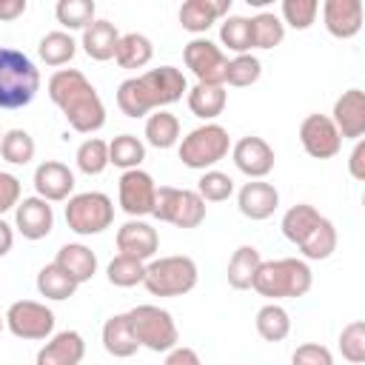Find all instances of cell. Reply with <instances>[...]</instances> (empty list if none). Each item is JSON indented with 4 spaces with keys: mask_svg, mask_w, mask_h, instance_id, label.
Returning a JSON list of instances; mask_svg holds the SVG:
<instances>
[{
    "mask_svg": "<svg viewBox=\"0 0 365 365\" xmlns=\"http://www.w3.org/2000/svg\"><path fill=\"white\" fill-rule=\"evenodd\" d=\"M145 137H148V143H151L154 148H171V145L177 143V137H180V123H177V117L168 114V111L151 114L148 123H145Z\"/></svg>",
    "mask_w": 365,
    "mask_h": 365,
    "instance_id": "836d02e7",
    "label": "cell"
},
{
    "mask_svg": "<svg viewBox=\"0 0 365 365\" xmlns=\"http://www.w3.org/2000/svg\"><path fill=\"white\" fill-rule=\"evenodd\" d=\"M331 123L336 125L339 137L359 140L365 134V91H359V88L342 91V97L334 103Z\"/></svg>",
    "mask_w": 365,
    "mask_h": 365,
    "instance_id": "9a60e30c",
    "label": "cell"
},
{
    "mask_svg": "<svg viewBox=\"0 0 365 365\" xmlns=\"http://www.w3.org/2000/svg\"><path fill=\"white\" fill-rule=\"evenodd\" d=\"M83 354H86L83 336L77 331H63L40 348L37 365H80Z\"/></svg>",
    "mask_w": 365,
    "mask_h": 365,
    "instance_id": "ffe728a7",
    "label": "cell"
},
{
    "mask_svg": "<svg viewBox=\"0 0 365 365\" xmlns=\"http://www.w3.org/2000/svg\"><path fill=\"white\" fill-rule=\"evenodd\" d=\"M282 14L294 29H308L317 14V0H285Z\"/></svg>",
    "mask_w": 365,
    "mask_h": 365,
    "instance_id": "ee69618b",
    "label": "cell"
},
{
    "mask_svg": "<svg viewBox=\"0 0 365 365\" xmlns=\"http://www.w3.org/2000/svg\"><path fill=\"white\" fill-rule=\"evenodd\" d=\"M117 43H120V34H117L114 23H108V20H94L91 26L83 29V48H86V54L91 60L114 57Z\"/></svg>",
    "mask_w": 365,
    "mask_h": 365,
    "instance_id": "484cf974",
    "label": "cell"
},
{
    "mask_svg": "<svg viewBox=\"0 0 365 365\" xmlns=\"http://www.w3.org/2000/svg\"><path fill=\"white\" fill-rule=\"evenodd\" d=\"M257 331H259V336L265 339V342H279V339H285L288 336V331H291V319H288V314L279 308V305H262L259 311H257Z\"/></svg>",
    "mask_w": 365,
    "mask_h": 365,
    "instance_id": "1f68e13d",
    "label": "cell"
},
{
    "mask_svg": "<svg viewBox=\"0 0 365 365\" xmlns=\"http://www.w3.org/2000/svg\"><path fill=\"white\" fill-rule=\"evenodd\" d=\"M220 40H222L231 51L245 54V51L254 46V40H251V20H248V17H228V20L222 23V29H220Z\"/></svg>",
    "mask_w": 365,
    "mask_h": 365,
    "instance_id": "f35d334b",
    "label": "cell"
},
{
    "mask_svg": "<svg viewBox=\"0 0 365 365\" xmlns=\"http://www.w3.org/2000/svg\"><path fill=\"white\" fill-rule=\"evenodd\" d=\"M325 26L334 37H354L362 29V3L359 0H328Z\"/></svg>",
    "mask_w": 365,
    "mask_h": 365,
    "instance_id": "44dd1931",
    "label": "cell"
},
{
    "mask_svg": "<svg viewBox=\"0 0 365 365\" xmlns=\"http://www.w3.org/2000/svg\"><path fill=\"white\" fill-rule=\"evenodd\" d=\"M77 165L80 171L86 174H100L106 165H108V143L103 140H86L80 148H77Z\"/></svg>",
    "mask_w": 365,
    "mask_h": 365,
    "instance_id": "b9f144b4",
    "label": "cell"
},
{
    "mask_svg": "<svg viewBox=\"0 0 365 365\" xmlns=\"http://www.w3.org/2000/svg\"><path fill=\"white\" fill-rule=\"evenodd\" d=\"M0 331H3V319H0Z\"/></svg>",
    "mask_w": 365,
    "mask_h": 365,
    "instance_id": "816d5d0a",
    "label": "cell"
},
{
    "mask_svg": "<svg viewBox=\"0 0 365 365\" xmlns=\"http://www.w3.org/2000/svg\"><path fill=\"white\" fill-rule=\"evenodd\" d=\"M26 11V0H0V20H14Z\"/></svg>",
    "mask_w": 365,
    "mask_h": 365,
    "instance_id": "681fc988",
    "label": "cell"
},
{
    "mask_svg": "<svg viewBox=\"0 0 365 365\" xmlns=\"http://www.w3.org/2000/svg\"><path fill=\"white\" fill-rule=\"evenodd\" d=\"M234 163L248 177H265L274 168V148L262 137H242L234 145Z\"/></svg>",
    "mask_w": 365,
    "mask_h": 365,
    "instance_id": "2e32d148",
    "label": "cell"
},
{
    "mask_svg": "<svg viewBox=\"0 0 365 365\" xmlns=\"http://www.w3.org/2000/svg\"><path fill=\"white\" fill-rule=\"evenodd\" d=\"M348 168H351V177L354 180H365V143L359 140L351 151V160H348Z\"/></svg>",
    "mask_w": 365,
    "mask_h": 365,
    "instance_id": "7dc6e473",
    "label": "cell"
},
{
    "mask_svg": "<svg viewBox=\"0 0 365 365\" xmlns=\"http://www.w3.org/2000/svg\"><path fill=\"white\" fill-rule=\"evenodd\" d=\"M185 66L194 71V77L205 86H222L225 83V68L228 57L211 43V40H191L182 51Z\"/></svg>",
    "mask_w": 365,
    "mask_h": 365,
    "instance_id": "8fae6325",
    "label": "cell"
},
{
    "mask_svg": "<svg viewBox=\"0 0 365 365\" xmlns=\"http://www.w3.org/2000/svg\"><path fill=\"white\" fill-rule=\"evenodd\" d=\"M134 336L140 345H145L148 351H168L177 342V325L171 319L168 311L157 308V305H137L134 311H128Z\"/></svg>",
    "mask_w": 365,
    "mask_h": 365,
    "instance_id": "ba28073f",
    "label": "cell"
},
{
    "mask_svg": "<svg viewBox=\"0 0 365 365\" xmlns=\"http://www.w3.org/2000/svg\"><path fill=\"white\" fill-rule=\"evenodd\" d=\"M111 220H114V205L100 191L77 194L66 205V222L77 234H100L111 225Z\"/></svg>",
    "mask_w": 365,
    "mask_h": 365,
    "instance_id": "9c48e42d",
    "label": "cell"
},
{
    "mask_svg": "<svg viewBox=\"0 0 365 365\" xmlns=\"http://www.w3.org/2000/svg\"><path fill=\"white\" fill-rule=\"evenodd\" d=\"M259 251L254 245H242L234 251V257L228 259V285L242 291V288H251L254 282V274L259 268Z\"/></svg>",
    "mask_w": 365,
    "mask_h": 365,
    "instance_id": "4316f807",
    "label": "cell"
},
{
    "mask_svg": "<svg viewBox=\"0 0 365 365\" xmlns=\"http://www.w3.org/2000/svg\"><path fill=\"white\" fill-rule=\"evenodd\" d=\"M143 157H145V145L134 134H120L108 143V163H114L125 171L137 168L143 163Z\"/></svg>",
    "mask_w": 365,
    "mask_h": 365,
    "instance_id": "4dcf8cb0",
    "label": "cell"
},
{
    "mask_svg": "<svg viewBox=\"0 0 365 365\" xmlns=\"http://www.w3.org/2000/svg\"><path fill=\"white\" fill-rule=\"evenodd\" d=\"M282 37H285V29H282L277 14L262 11L251 20V40H254L257 48H274V46L282 43Z\"/></svg>",
    "mask_w": 365,
    "mask_h": 365,
    "instance_id": "e575fe53",
    "label": "cell"
},
{
    "mask_svg": "<svg viewBox=\"0 0 365 365\" xmlns=\"http://www.w3.org/2000/svg\"><path fill=\"white\" fill-rule=\"evenodd\" d=\"M34 188L43 200H66L74 188V174L57 160H46L34 171Z\"/></svg>",
    "mask_w": 365,
    "mask_h": 365,
    "instance_id": "ac0fdd59",
    "label": "cell"
},
{
    "mask_svg": "<svg viewBox=\"0 0 365 365\" xmlns=\"http://www.w3.org/2000/svg\"><path fill=\"white\" fill-rule=\"evenodd\" d=\"M37 51H40V57H43L48 66H63V63H68V60L74 57L77 43H74V37L66 34V31H48V34L40 40Z\"/></svg>",
    "mask_w": 365,
    "mask_h": 365,
    "instance_id": "d6a6232c",
    "label": "cell"
},
{
    "mask_svg": "<svg viewBox=\"0 0 365 365\" xmlns=\"http://www.w3.org/2000/svg\"><path fill=\"white\" fill-rule=\"evenodd\" d=\"M63 271H68V277L80 285V282H86V279H91L94 277V271H97V257H94V251L91 248H86V245H80V242H68V245H63L60 251H57V259H54Z\"/></svg>",
    "mask_w": 365,
    "mask_h": 365,
    "instance_id": "cb8c5ba5",
    "label": "cell"
},
{
    "mask_svg": "<svg viewBox=\"0 0 365 365\" xmlns=\"http://www.w3.org/2000/svg\"><path fill=\"white\" fill-rule=\"evenodd\" d=\"M57 20L66 29H86L94 23V3L91 0H60Z\"/></svg>",
    "mask_w": 365,
    "mask_h": 365,
    "instance_id": "74e56055",
    "label": "cell"
},
{
    "mask_svg": "<svg viewBox=\"0 0 365 365\" xmlns=\"http://www.w3.org/2000/svg\"><path fill=\"white\" fill-rule=\"evenodd\" d=\"M17 200H20V180L6 174V171H0V214L14 208Z\"/></svg>",
    "mask_w": 365,
    "mask_h": 365,
    "instance_id": "bcb514c9",
    "label": "cell"
},
{
    "mask_svg": "<svg viewBox=\"0 0 365 365\" xmlns=\"http://www.w3.org/2000/svg\"><path fill=\"white\" fill-rule=\"evenodd\" d=\"M145 277V265L128 254H120L108 262V282L111 285H120V288H131L137 282H143Z\"/></svg>",
    "mask_w": 365,
    "mask_h": 365,
    "instance_id": "8d00e7d4",
    "label": "cell"
},
{
    "mask_svg": "<svg viewBox=\"0 0 365 365\" xmlns=\"http://www.w3.org/2000/svg\"><path fill=\"white\" fill-rule=\"evenodd\" d=\"M231 191H234V180H231L228 174H222V171H205L202 180H200V191H197V194H200L202 200L222 202V200L231 197Z\"/></svg>",
    "mask_w": 365,
    "mask_h": 365,
    "instance_id": "7bdbcfd3",
    "label": "cell"
},
{
    "mask_svg": "<svg viewBox=\"0 0 365 365\" xmlns=\"http://www.w3.org/2000/svg\"><path fill=\"white\" fill-rule=\"evenodd\" d=\"M40 74L34 63L9 46H0V108H20L34 100Z\"/></svg>",
    "mask_w": 365,
    "mask_h": 365,
    "instance_id": "277c9868",
    "label": "cell"
},
{
    "mask_svg": "<svg viewBox=\"0 0 365 365\" xmlns=\"http://www.w3.org/2000/svg\"><path fill=\"white\" fill-rule=\"evenodd\" d=\"M103 345H106V351L111 356H131V354H137L140 342L134 336L128 314H117V317H111L103 325Z\"/></svg>",
    "mask_w": 365,
    "mask_h": 365,
    "instance_id": "d4e9b609",
    "label": "cell"
},
{
    "mask_svg": "<svg viewBox=\"0 0 365 365\" xmlns=\"http://www.w3.org/2000/svg\"><path fill=\"white\" fill-rule=\"evenodd\" d=\"M54 225L51 205H46L43 197H26L17 205V228L26 240H43Z\"/></svg>",
    "mask_w": 365,
    "mask_h": 365,
    "instance_id": "d6986e66",
    "label": "cell"
},
{
    "mask_svg": "<svg viewBox=\"0 0 365 365\" xmlns=\"http://www.w3.org/2000/svg\"><path fill=\"white\" fill-rule=\"evenodd\" d=\"M259 71H262V66H259V60H257V57H251V54H237L234 60H228L225 83H228V86L242 88V86L257 83V80H259Z\"/></svg>",
    "mask_w": 365,
    "mask_h": 365,
    "instance_id": "ab89813d",
    "label": "cell"
},
{
    "mask_svg": "<svg viewBox=\"0 0 365 365\" xmlns=\"http://www.w3.org/2000/svg\"><path fill=\"white\" fill-rule=\"evenodd\" d=\"M154 194H157V185H154L151 174L131 168L120 177V205L125 214H131V217L151 214L154 211Z\"/></svg>",
    "mask_w": 365,
    "mask_h": 365,
    "instance_id": "5bb4252c",
    "label": "cell"
},
{
    "mask_svg": "<svg viewBox=\"0 0 365 365\" xmlns=\"http://www.w3.org/2000/svg\"><path fill=\"white\" fill-rule=\"evenodd\" d=\"M185 91V77L174 66H160L145 71L143 77L123 80L117 88V106L123 108L125 117H143L145 111L157 106L177 103Z\"/></svg>",
    "mask_w": 365,
    "mask_h": 365,
    "instance_id": "7a4b0ae2",
    "label": "cell"
},
{
    "mask_svg": "<svg viewBox=\"0 0 365 365\" xmlns=\"http://www.w3.org/2000/svg\"><path fill=\"white\" fill-rule=\"evenodd\" d=\"M48 97L60 106L68 125L80 134H91L106 123V108L100 94L77 68L54 71L48 80Z\"/></svg>",
    "mask_w": 365,
    "mask_h": 365,
    "instance_id": "6da1fadb",
    "label": "cell"
},
{
    "mask_svg": "<svg viewBox=\"0 0 365 365\" xmlns=\"http://www.w3.org/2000/svg\"><path fill=\"white\" fill-rule=\"evenodd\" d=\"M188 108L202 117V120H211L217 114H222L225 108V88L222 86H205V83H197L191 91H188Z\"/></svg>",
    "mask_w": 365,
    "mask_h": 365,
    "instance_id": "83f0119b",
    "label": "cell"
},
{
    "mask_svg": "<svg viewBox=\"0 0 365 365\" xmlns=\"http://www.w3.org/2000/svg\"><path fill=\"white\" fill-rule=\"evenodd\" d=\"M165 365H200V356L194 348H174L168 356H165Z\"/></svg>",
    "mask_w": 365,
    "mask_h": 365,
    "instance_id": "c3c4849f",
    "label": "cell"
},
{
    "mask_svg": "<svg viewBox=\"0 0 365 365\" xmlns=\"http://www.w3.org/2000/svg\"><path fill=\"white\" fill-rule=\"evenodd\" d=\"M6 322L11 328L14 336H23V339H46L54 328V314L34 302V299H20L9 308L6 314Z\"/></svg>",
    "mask_w": 365,
    "mask_h": 365,
    "instance_id": "7c38bea8",
    "label": "cell"
},
{
    "mask_svg": "<svg viewBox=\"0 0 365 365\" xmlns=\"http://www.w3.org/2000/svg\"><path fill=\"white\" fill-rule=\"evenodd\" d=\"M160 240H157V231L148 225V222H140V220H131L125 222L120 231H117V248L120 254H128L134 259H148L154 257Z\"/></svg>",
    "mask_w": 365,
    "mask_h": 365,
    "instance_id": "e0dca14e",
    "label": "cell"
},
{
    "mask_svg": "<svg viewBox=\"0 0 365 365\" xmlns=\"http://www.w3.org/2000/svg\"><path fill=\"white\" fill-rule=\"evenodd\" d=\"M228 9L231 0H188L180 6V23L185 31H205Z\"/></svg>",
    "mask_w": 365,
    "mask_h": 365,
    "instance_id": "603a6c76",
    "label": "cell"
},
{
    "mask_svg": "<svg viewBox=\"0 0 365 365\" xmlns=\"http://www.w3.org/2000/svg\"><path fill=\"white\" fill-rule=\"evenodd\" d=\"M282 234L302 248L308 259H325L336 248V231L328 217H322L314 205L299 202L291 205L282 217Z\"/></svg>",
    "mask_w": 365,
    "mask_h": 365,
    "instance_id": "3957f363",
    "label": "cell"
},
{
    "mask_svg": "<svg viewBox=\"0 0 365 365\" xmlns=\"http://www.w3.org/2000/svg\"><path fill=\"white\" fill-rule=\"evenodd\" d=\"M228 131L222 125H200L194 128L182 145H180V160L188 165V168H205V165H214L217 160H222L228 154Z\"/></svg>",
    "mask_w": 365,
    "mask_h": 365,
    "instance_id": "30bf717a",
    "label": "cell"
},
{
    "mask_svg": "<svg viewBox=\"0 0 365 365\" xmlns=\"http://www.w3.org/2000/svg\"><path fill=\"white\" fill-rule=\"evenodd\" d=\"M9 248H11V228H9V222L0 220V257H6Z\"/></svg>",
    "mask_w": 365,
    "mask_h": 365,
    "instance_id": "f907efd6",
    "label": "cell"
},
{
    "mask_svg": "<svg viewBox=\"0 0 365 365\" xmlns=\"http://www.w3.org/2000/svg\"><path fill=\"white\" fill-rule=\"evenodd\" d=\"M37 291L48 299H68L77 291V282L68 277V271H63L57 262H51L37 274Z\"/></svg>",
    "mask_w": 365,
    "mask_h": 365,
    "instance_id": "f546056e",
    "label": "cell"
},
{
    "mask_svg": "<svg viewBox=\"0 0 365 365\" xmlns=\"http://www.w3.org/2000/svg\"><path fill=\"white\" fill-rule=\"evenodd\" d=\"M279 194L268 182H245L240 191V211L251 220H265L277 211Z\"/></svg>",
    "mask_w": 365,
    "mask_h": 365,
    "instance_id": "7402d4cb",
    "label": "cell"
},
{
    "mask_svg": "<svg viewBox=\"0 0 365 365\" xmlns=\"http://www.w3.org/2000/svg\"><path fill=\"white\" fill-rule=\"evenodd\" d=\"M148 294L154 297H180L197 285V262L191 257H163L145 265L143 277Z\"/></svg>",
    "mask_w": 365,
    "mask_h": 365,
    "instance_id": "8992f818",
    "label": "cell"
},
{
    "mask_svg": "<svg viewBox=\"0 0 365 365\" xmlns=\"http://www.w3.org/2000/svg\"><path fill=\"white\" fill-rule=\"evenodd\" d=\"M251 288L262 297H302L311 288V268L294 257L259 262Z\"/></svg>",
    "mask_w": 365,
    "mask_h": 365,
    "instance_id": "5b68a950",
    "label": "cell"
},
{
    "mask_svg": "<svg viewBox=\"0 0 365 365\" xmlns=\"http://www.w3.org/2000/svg\"><path fill=\"white\" fill-rule=\"evenodd\" d=\"M294 365H334V356L325 345H317V342H305L294 351L291 356Z\"/></svg>",
    "mask_w": 365,
    "mask_h": 365,
    "instance_id": "f6af8a7d",
    "label": "cell"
},
{
    "mask_svg": "<svg viewBox=\"0 0 365 365\" xmlns=\"http://www.w3.org/2000/svg\"><path fill=\"white\" fill-rule=\"evenodd\" d=\"M151 214L163 222L177 225V228H197L205 220V200L197 191L163 185L154 194V211Z\"/></svg>",
    "mask_w": 365,
    "mask_h": 365,
    "instance_id": "52a82bcc",
    "label": "cell"
},
{
    "mask_svg": "<svg viewBox=\"0 0 365 365\" xmlns=\"http://www.w3.org/2000/svg\"><path fill=\"white\" fill-rule=\"evenodd\" d=\"M299 140H302V148L317 160L334 157L339 151V143H342L336 125L325 114H308L299 125Z\"/></svg>",
    "mask_w": 365,
    "mask_h": 365,
    "instance_id": "4fadbf2b",
    "label": "cell"
},
{
    "mask_svg": "<svg viewBox=\"0 0 365 365\" xmlns=\"http://www.w3.org/2000/svg\"><path fill=\"white\" fill-rule=\"evenodd\" d=\"M339 351L354 365L365 362V322L362 319H354V322H348L342 328V334H339Z\"/></svg>",
    "mask_w": 365,
    "mask_h": 365,
    "instance_id": "60d3db41",
    "label": "cell"
},
{
    "mask_svg": "<svg viewBox=\"0 0 365 365\" xmlns=\"http://www.w3.org/2000/svg\"><path fill=\"white\" fill-rule=\"evenodd\" d=\"M0 154H3L6 163H17V165L29 163L34 157V140H31V134L23 131V128L6 131V137L0 140Z\"/></svg>",
    "mask_w": 365,
    "mask_h": 365,
    "instance_id": "d590c367",
    "label": "cell"
},
{
    "mask_svg": "<svg viewBox=\"0 0 365 365\" xmlns=\"http://www.w3.org/2000/svg\"><path fill=\"white\" fill-rule=\"evenodd\" d=\"M114 57H117V63L123 68H140V66H145L151 60V40L145 34H137V31L120 34Z\"/></svg>",
    "mask_w": 365,
    "mask_h": 365,
    "instance_id": "f1b7e54d",
    "label": "cell"
}]
</instances>
